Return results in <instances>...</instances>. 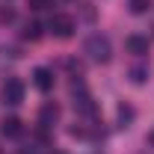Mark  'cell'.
Returning a JSON list of instances; mask_svg holds the SVG:
<instances>
[{
  "instance_id": "cell-11",
  "label": "cell",
  "mask_w": 154,
  "mask_h": 154,
  "mask_svg": "<svg viewBox=\"0 0 154 154\" xmlns=\"http://www.w3.org/2000/svg\"><path fill=\"white\" fill-rule=\"evenodd\" d=\"M128 6H131V12H134V15H145V12L151 9V0H131Z\"/></svg>"
},
{
  "instance_id": "cell-13",
  "label": "cell",
  "mask_w": 154,
  "mask_h": 154,
  "mask_svg": "<svg viewBox=\"0 0 154 154\" xmlns=\"http://www.w3.org/2000/svg\"><path fill=\"white\" fill-rule=\"evenodd\" d=\"M12 21H15V9H9V6L0 9V24H12Z\"/></svg>"
},
{
  "instance_id": "cell-3",
  "label": "cell",
  "mask_w": 154,
  "mask_h": 154,
  "mask_svg": "<svg viewBox=\"0 0 154 154\" xmlns=\"http://www.w3.org/2000/svg\"><path fill=\"white\" fill-rule=\"evenodd\" d=\"M0 95H3V104H9V107H18L21 101H24V83H21L18 77H9V80L3 83Z\"/></svg>"
},
{
  "instance_id": "cell-8",
  "label": "cell",
  "mask_w": 154,
  "mask_h": 154,
  "mask_svg": "<svg viewBox=\"0 0 154 154\" xmlns=\"http://www.w3.org/2000/svg\"><path fill=\"white\" fill-rule=\"evenodd\" d=\"M21 131H24V128H21V119H15V116H6V119L0 122V134L9 136V139H12V136H21Z\"/></svg>"
},
{
  "instance_id": "cell-9",
  "label": "cell",
  "mask_w": 154,
  "mask_h": 154,
  "mask_svg": "<svg viewBox=\"0 0 154 154\" xmlns=\"http://www.w3.org/2000/svg\"><path fill=\"white\" fill-rule=\"evenodd\" d=\"M42 30H45V27H42L38 21H30V24L24 27V33H21V36L27 38V42H38V38H42Z\"/></svg>"
},
{
  "instance_id": "cell-14",
  "label": "cell",
  "mask_w": 154,
  "mask_h": 154,
  "mask_svg": "<svg viewBox=\"0 0 154 154\" xmlns=\"http://www.w3.org/2000/svg\"><path fill=\"white\" fill-rule=\"evenodd\" d=\"M27 3H30V9H48V6H51V3H54V0H27Z\"/></svg>"
},
{
  "instance_id": "cell-12",
  "label": "cell",
  "mask_w": 154,
  "mask_h": 154,
  "mask_svg": "<svg viewBox=\"0 0 154 154\" xmlns=\"http://www.w3.org/2000/svg\"><path fill=\"white\" fill-rule=\"evenodd\" d=\"M131 119H134V110L122 104V107H119V122H122V128H128V122H131Z\"/></svg>"
},
{
  "instance_id": "cell-1",
  "label": "cell",
  "mask_w": 154,
  "mask_h": 154,
  "mask_svg": "<svg viewBox=\"0 0 154 154\" xmlns=\"http://www.w3.org/2000/svg\"><path fill=\"white\" fill-rule=\"evenodd\" d=\"M86 54L95 59V62H110V57H113V48H110V38L101 36V33H92V36L86 38Z\"/></svg>"
},
{
  "instance_id": "cell-10",
  "label": "cell",
  "mask_w": 154,
  "mask_h": 154,
  "mask_svg": "<svg viewBox=\"0 0 154 154\" xmlns=\"http://www.w3.org/2000/svg\"><path fill=\"white\" fill-rule=\"evenodd\" d=\"M128 74H131V83H136V86H139V83H145V80H148V68H142V65H134Z\"/></svg>"
},
{
  "instance_id": "cell-4",
  "label": "cell",
  "mask_w": 154,
  "mask_h": 154,
  "mask_svg": "<svg viewBox=\"0 0 154 154\" xmlns=\"http://www.w3.org/2000/svg\"><path fill=\"white\" fill-rule=\"evenodd\" d=\"M71 95H74V110L77 113H83V116H95V101H92V95L77 83L74 89H71Z\"/></svg>"
},
{
  "instance_id": "cell-7",
  "label": "cell",
  "mask_w": 154,
  "mask_h": 154,
  "mask_svg": "<svg viewBox=\"0 0 154 154\" xmlns=\"http://www.w3.org/2000/svg\"><path fill=\"white\" fill-rule=\"evenodd\" d=\"M125 48H128V54H134V57H145V54H148V38L134 33V36L125 38Z\"/></svg>"
},
{
  "instance_id": "cell-15",
  "label": "cell",
  "mask_w": 154,
  "mask_h": 154,
  "mask_svg": "<svg viewBox=\"0 0 154 154\" xmlns=\"http://www.w3.org/2000/svg\"><path fill=\"white\" fill-rule=\"evenodd\" d=\"M51 154H62V151H51Z\"/></svg>"
},
{
  "instance_id": "cell-5",
  "label": "cell",
  "mask_w": 154,
  "mask_h": 154,
  "mask_svg": "<svg viewBox=\"0 0 154 154\" xmlns=\"http://www.w3.org/2000/svg\"><path fill=\"white\" fill-rule=\"evenodd\" d=\"M57 122H59V107L54 101H48V104L38 110V128H42V131H51Z\"/></svg>"
},
{
  "instance_id": "cell-2",
  "label": "cell",
  "mask_w": 154,
  "mask_h": 154,
  "mask_svg": "<svg viewBox=\"0 0 154 154\" xmlns=\"http://www.w3.org/2000/svg\"><path fill=\"white\" fill-rule=\"evenodd\" d=\"M48 30L54 33L57 38H71L77 30V24L71 15H62V12H57V15H51V21H48Z\"/></svg>"
},
{
  "instance_id": "cell-6",
  "label": "cell",
  "mask_w": 154,
  "mask_h": 154,
  "mask_svg": "<svg viewBox=\"0 0 154 154\" xmlns=\"http://www.w3.org/2000/svg\"><path fill=\"white\" fill-rule=\"evenodd\" d=\"M33 83H36L38 92H51V89H54V71L45 68V65L36 68V71H33Z\"/></svg>"
}]
</instances>
